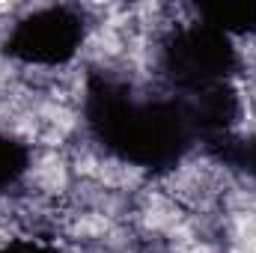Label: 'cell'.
I'll return each instance as SVG.
<instances>
[{"label":"cell","instance_id":"6da1fadb","mask_svg":"<svg viewBox=\"0 0 256 253\" xmlns=\"http://www.w3.org/2000/svg\"><path fill=\"white\" fill-rule=\"evenodd\" d=\"M86 126L120 161L143 170H170L196 140L185 98L137 96L114 78H92L86 90Z\"/></svg>","mask_w":256,"mask_h":253},{"label":"cell","instance_id":"7a4b0ae2","mask_svg":"<svg viewBox=\"0 0 256 253\" xmlns=\"http://www.w3.org/2000/svg\"><path fill=\"white\" fill-rule=\"evenodd\" d=\"M161 68L185 96H191L218 84H230L232 72L238 68V51L220 30L191 21L173 30L164 42Z\"/></svg>","mask_w":256,"mask_h":253},{"label":"cell","instance_id":"3957f363","mask_svg":"<svg viewBox=\"0 0 256 253\" xmlns=\"http://www.w3.org/2000/svg\"><path fill=\"white\" fill-rule=\"evenodd\" d=\"M84 15L72 6H42L24 15L6 36L9 57L27 66H63L84 45Z\"/></svg>","mask_w":256,"mask_h":253},{"label":"cell","instance_id":"277c9868","mask_svg":"<svg viewBox=\"0 0 256 253\" xmlns=\"http://www.w3.org/2000/svg\"><path fill=\"white\" fill-rule=\"evenodd\" d=\"M196 12H200V21H202V24L220 30V33L230 36V39L256 33V3H248V0L208 3V6H200Z\"/></svg>","mask_w":256,"mask_h":253},{"label":"cell","instance_id":"5b68a950","mask_svg":"<svg viewBox=\"0 0 256 253\" xmlns=\"http://www.w3.org/2000/svg\"><path fill=\"white\" fill-rule=\"evenodd\" d=\"M30 170V149L27 143L9 137V134H0V194L12 190L24 173Z\"/></svg>","mask_w":256,"mask_h":253},{"label":"cell","instance_id":"8992f818","mask_svg":"<svg viewBox=\"0 0 256 253\" xmlns=\"http://www.w3.org/2000/svg\"><path fill=\"white\" fill-rule=\"evenodd\" d=\"M212 152L230 164V167H242L248 170L250 176H256V137H248V140H238L236 134H226V137H218L208 143Z\"/></svg>","mask_w":256,"mask_h":253},{"label":"cell","instance_id":"52a82bcc","mask_svg":"<svg viewBox=\"0 0 256 253\" xmlns=\"http://www.w3.org/2000/svg\"><path fill=\"white\" fill-rule=\"evenodd\" d=\"M0 253H57V250H48V248H42V244H30V242H18V244L3 248Z\"/></svg>","mask_w":256,"mask_h":253}]
</instances>
